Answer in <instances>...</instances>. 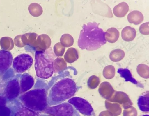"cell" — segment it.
<instances>
[{
    "mask_svg": "<svg viewBox=\"0 0 149 116\" xmlns=\"http://www.w3.org/2000/svg\"><path fill=\"white\" fill-rule=\"evenodd\" d=\"M99 24L94 22L83 25L77 42L78 46L80 49L94 50L106 43L105 32L99 27Z\"/></svg>",
    "mask_w": 149,
    "mask_h": 116,
    "instance_id": "obj_1",
    "label": "cell"
},
{
    "mask_svg": "<svg viewBox=\"0 0 149 116\" xmlns=\"http://www.w3.org/2000/svg\"><path fill=\"white\" fill-rule=\"evenodd\" d=\"M56 58L51 47L45 50L36 51L35 68L37 76L45 79L52 77L55 71L54 61Z\"/></svg>",
    "mask_w": 149,
    "mask_h": 116,
    "instance_id": "obj_2",
    "label": "cell"
},
{
    "mask_svg": "<svg viewBox=\"0 0 149 116\" xmlns=\"http://www.w3.org/2000/svg\"><path fill=\"white\" fill-rule=\"evenodd\" d=\"M75 82L70 78H65L56 82L52 87L49 101L52 104H58L72 97L77 90Z\"/></svg>",
    "mask_w": 149,
    "mask_h": 116,
    "instance_id": "obj_3",
    "label": "cell"
},
{
    "mask_svg": "<svg viewBox=\"0 0 149 116\" xmlns=\"http://www.w3.org/2000/svg\"><path fill=\"white\" fill-rule=\"evenodd\" d=\"M22 100L26 108L38 113L43 112L48 106L47 96L44 88L28 91L23 95Z\"/></svg>",
    "mask_w": 149,
    "mask_h": 116,
    "instance_id": "obj_4",
    "label": "cell"
},
{
    "mask_svg": "<svg viewBox=\"0 0 149 116\" xmlns=\"http://www.w3.org/2000/svg\"><path fill=\"white\" fill-rule=\"evenodd\" d=\"M43 112L52 116H80L74 107L68 102L47 106Z\"/></svg>",
    "mask_w": 149,
    "mask_h": 116,
    "instance_id": "obj_5",
    "label": "cell"
},
{
    "mask_svg": "<svg viewBox=\"0 0 149 116\" xmlns=\"http://www.w3.org/2000/svg\"><path fill=\"white\" fill-rule=\"evenodd\" d=\"M68 102L71 104L76 110L84 115L90 116L93 114V109L91 105L83 98L74 97L69 99Z\"/></svg>",
    "mask_w": 149,
    "mask_h": 116,
    "instance_id": "obj_6",
    "label": "cell"
},
{
    "mask_svg": "<svg viewBox=\"0 0 149 116\" xmlns=\"http://www.w3.org/2000/svg\"><path fill=\"white\" fill-rule=\"evenodd\" d=\"M32 57L29 55L23 53L20 54L14 59L13 68L19 72H24L29 69L33 63Z\"/></svg>",
    "mask_w": 149,
    "mask_h": 116,
    "instance_id": "obj_7",
    "label": "cell"
},
{
    "mask_svg": "<svg viewBox=\"0 0 149 116\" xmlns=\"http://www.w3.org/2000/svg\"><path fill=\"white\" fill-rule=\"evenodd\" d=\"M108 100L118 103L124 109L129 107L133 104L128 95L122 91H115L112 97Z\"/></svg>",
    "mask_w": 149,
    "mask_h": 116,
    "instance_id": "obj_8",
    "label": "cell"
},
{
    "mask_svg": "<svg viewBox=\"0 0 149 116\" xmlns=\"http://www.w3.org/2000/svg\"><path fill=\"white\" fill-rule=\"evenodd\" d=\"M13 59L12 55L10 52L0 50V71L8 69L11 66Z\"/></svg>",
    "mask_w": 149,
    "mask_h": 116,
    "instance_id": "obj_9",
    "label": "cell"
},
{
    "mask_svg": "<svg viewBox=\"0 0 149 116\" xmlns=\"http://www.w3.org/2000/svg\"><path fill=\"white\" fill-rule=\"evenodd\" d=\"M51 42V39L47 35L42 34L38 35L36 40L34 51L44 50L49 48Z\"/></svg>",
    "mask_w": 149,
    "mask_h": 116,
    "instance_id": "obj_10",
    "label": "cell"
},
{
    "mask_svg": "<svg viewBox=\"0 0 149 116\" xmlns=\"http://www.w3.org/2000/svg\"><path fill=\"white\" fill-rule=\"evenodd\" d=\"M98 92L102 97L109 100L112 97L115 91L110 83L104 81L100 85Z\"/></svg>",
    "mask_w": 149,
    "mask_h": 116,
    "instance_id": "obj_11",
    "label": "cell"
},
{
    "mask_svg": "<svg viewBox=\"0 0 149 116\" xmlns=\"http://www.w3.org/2000/svg\"><path fill=\"white\" fill-rule=\"evenodd\" d=\"M38 35L35 33H29L21 35V41L24 46L26 45L30 47L34 51L35 46Z\"/></svg>",
    "mask_w": 149,
    "mask_h": 116,
    "instance_id": "obj_12",
    "label": "cell"
},
{
    "mask_svg": "<svg viewBox=\"0 0 149 116\" xmlns=\"http://www.w3.org/2000/svg\"><path fill=\"white\" fill-rule=\"evenodd\" d=\"M19 87L18 82L13 81L9 83L6 89L7 97L9 99H12L17 97L19 93Z\"/></svg>",
    "mask_w": 149,
    "mask_h": 116,
    "instance_id": "obj_13",
    "label": "cell"
},
{
    "mask_svg": "<svg viewBox=\"0 0 149 116\" xmlns=\"http://www.w3.org/2000/svg\"><path fill=\"white\" fill-rule=\"evenodd\" d=\"M149 91L140 96L137 101L138 106L140 110L143 112L149 111Z\"/></svg>",
    "mask_w": 149,
    "mask_h": 116,
    "instance_id": "obj_14",
    "label": "cell"
},
{
    "mask_svg": "<svg viewBox=\"0 0 149 116\" xmlns=\"http://www.w3.org/2000/svg\"><path fill=\"white\" fill-rule=\"evenodd\" d=\"M129 7L126 2H123L116 5L113 9V12L117 17H121L125 16L129 11Z\"/></svg>",
    "mask_w": 149,
    "mask_h": 116,
    "instance_id": "obj_15",
    "label": "cell"
},
{
    "mask_svg": "<svg viewBox=\"0 0 149 116\" xmlns=\"http://www.w3.org/2000/svg\"><path fill=\"white\" fill-rule=\"evenodd\" d=\"M105 103L106 109L112 113L113 116H118L121 114L122 109L119 104L107 100L105 101Z\"/></svg>",
    "mask_w": 149,
    "mask_h": 116,
    "instance_id": "obj_16",
    "label": "cell"
},
{
    "mask_svg": "<svg viewBox=\"0 0 149 116\" xmlns=\"http://www.w3.org/2000/svg\"><path fill=\"white\" fill-rule=\"evenodd\" d=\"M127 20L131 23L138 25L142 23L144 19L142 13L138 10H134L130 12L127 15Z\"/></svg>",
    "mask_w": 149,
    "mask_h": 116,
    "instance_id": "obj_17",
    "label": "cell"
},
{
    "mask_svg": "<svg viewBox=\"0 0 149 116\" xmlns=\"http://www.w3.org/2000/svg\"><path fill=\"white\" fill-rule=\"evenodd\" d=\"M136 35L135 29L130 26L124 27L121 32V36L122 39L126 41H132L135 38Z\"/></svg>",
    "mask_w": 149,
    "mask_h": 116,
    "instance_id": "obj_18",
    "label": "cell"
},
{
    "mask_svg": "<svg viewBox=\"0 0 149 116\" xmlns=\"http://www.w3.org/2000/svg\"><path fill=\"white\" fill-rule=\"evenodd\" d=\"M119 35L118 30L115 28L112 27L108 29L105 32V38L108 42L114 43L117 41Z\"/></svg>",
    "mask_w": 149,
    "mask_h": 116,
    "instance_id": "obj_19",
    "label": "cell"
},
{
    "mask_svg": "<svg viewBox=\"0 0 149 116\" xmlns=\"http://www.w3.org/2000/svg\"><path fill=\"white\" fill-rule=\"evenodd\" d=\"M34 84V80L33 77L27 74L24 75L22 77L21 86L23 92L26 91L31 88Z\"/></svg>",
    "mask_w": 149,
    "mask_h": 116,
    "instance_id": "obj_20",
    "label": "cell"
},
{
    "mask_svg": "<svg viewBox=\"0 0 149 116\" xmlns=\"http://www.w3.org/2000/svg\"><path fill=\"white\" fill-rule=\"evenodd\" d=\"M64 57L67 62L72 63L78 59L79 55L78 51L74 48H70L67 50L64 55Z\"/></svg>",
    "mask_w": 149,
    "mask_h": 116,
    "instance_id": "obj_21",
    "label": "cell"
},
{
    "mask_svg": "<svg viewBox=\"0 0 149 116\" xmlns=\"http://www.w3.org/2000/svg\"><path fill=\"white\" fill-rule=\"evenodd\" d=\"M120 77L123 78L126 82H130L134 84H138L137 81L134 78L130 70L128 69L119 68L117 71Z\"/></svg>",
    "mask_w": 149,
    "mask_h": 116,
    "instance_id": "obj_22",
    "label": "cell"
},
{
    "mask_svg": "<svg viewBox=\"0 0 149 116\" xmlns=\"http://www.w3.org/2000/svg\"><path fill=\"white\" fill-rule=\"evenodd\" d=\"M0 44L3 50L8 51L12 50L14 46V43L12 39L9 37H2L0 39Z\"/></svg>",
    "mask_w": 149,
    "mask_h": 116,
    "instance_id": "obj_23",
    "label": "cell"
},
{
    "mask_svg": "<svg viewBox=\"0 0 149 116\" xmlns=\"http://www.w3.org/2000/svg\"><path fill=\"white\" fill-rule=\"evenodd\" d=\"M28 9L30 14L34 17H38L41 15L43 12L41 6L36 3H31L29 6Z\"/></svg>",
    "mask_w": 149,
    "mask_h": 116,
    "instance_id": "obj_24",
    "label": "cell"
},
{
    "mask_svg": "<svg viewBox=\"0 0 149 116\" xmlns=\"http://www.w3.org/2000/svg\"><path fill=\"white\" fill-rule=\"evenodd\" d=\"M125 56V53L123 50L117 49L111 51L109 55V58L112 61L117 62L122 59Z\"/></svg>",
    "mask_w": 149,
    "mask_h": 116,
    "instance_id": "obj_25",
    "label": "cell"
},
{
    "mask_svg": "<svg viewBox=\"0 0 149 116\" xmlns=\"http://www.w3.org/2000/svg\"><path fill=\"white\" fill-rule=\"evenodd\" d=\"M60 41L61 45L65 47H70L72 46L74 43L73 37L68 34H65L62 35Z\"/></svg>",
    "mask_w": 149,
    "mask_h": 116,
    "instance_id": "obj_26",
    "label": "cell"
},
{
    "mask_svg": "<svg viewBox=\"0 0 149 116\" xmlns=\"http://www.w3.org/2000/svg\"><path fill=\"white\" fill-rule=\"evenodd\" d=\"M136 70L139 75L142 77L148 79L149 77V68L148 66L141 64L138 65Z\"/></svg>",
    "mask_w": 149,
    "mask_h": 116,
    "instance_id": "obj_27",
    "label": "cell"
},
{
    "mask_svg": "<svg viewBox=\"0 0 149 116\" xmlns=\"http://www.w3.org/2000/svg\"><path fill=\"white\" fill-rule=\"evenodd\" d=\"M115 74V69L114 66L109 65L105 66L103 71V75L106 79H112Z\"/></svg>",
    "mask_w": 149,
    "mask_h": 116,
    "instance_id": "obj_28",
    "label": "cell"
},
{
    "mask_svg": "<svg viewBox=\"0 0 149 116\" xmlns=\"http://www.w3.org/2000/svg\"><path fill=\"white\" fill-rule=\"evenodd\" d=\"M100 82L99 78L95 75L91 76L89 78L88 81V86L91 89L96 88L99 85Z\"/></svg>",
    "mask_w": 149,
    "mask_h": 116,
    "instance_id": "obj_29",
    "label": "cell"
},
{
    "mask_svg": "<svg viewBox=\"0 0 149 116\" xmlns=\"http://www.w3.org/2000/svg\"><path fill=\"white\" fill-rule=\"evenodd\" d=\"M65 50V47L63 46L60 42L56 43L54 46L53 51L56 56H62Z\"/></svg>",
    "mask_w": 149,
    "mask_h": 116,
    "instance_id": "obj_30",
    "label": "cell"
},
{
    "mask_svg": "<svg viewBox=\"0 0 149 116\" xmlns=\"http://www.w3.org/2000/svg\"><path fill=\"white\" fill-rule=\"evenodd\" d=\"M137 112L134 107L130 106L123 111V116H137Z\"/></svg>",
    "mask_w": 149,
    "mask_h": 116,
    "instance_id": "obj_31",
    "label": "cell"
},
{
    "mask_svg": "<svg viewBox=\"0 0 149 116\" xmlns=\"http://www.w3.org/2000/svg\"><path fill=\"white\" fill-rule=\"evenodd\" d=\"M140 32L144 35H148L149 34V22L143 23L139 27Z\"/></svg>",
    "mask_w": 149,
    "mask_h": 116,
    "instance_id": "obj_32",
    "label": "cell"
},
{
    "mask_svg": "<svg viewBox=\"0 0 149 116\" xmlns=\"http://www.w3.org/2000/svg\"><path fill=\"white\" fill-rule=\"evenodd\" d=\"M21 35H18L16 36L14 39V42L15 45L18 47H24L21 41Z\"/></svg>",
    "mask_w": 149,
    "mask_h": 116,
    "instance_id": "obj_33",
    "label": "cell"
},
{
    "mask_svg": "<svg viewBox=\"0 0 149 116\" xmlns=\"http://www.w3.org/2000/svg\"><path fill=\"white\" fill-rule=\"evenodd\" d=\"M99 116H113L112 113L108 110H104L100 113Z\"/></svg>",
    "mask_w": 149,
    "mask_h": 116,
    "instance_id": "obj_34",
    "label": "cell"
},
{
    "mask_svg": "<svg viewBox=\"0 0 149 116\" xmlns=\"http://www.w3.org/2000/svg\"><path fill=\"white\" fill-rule=\"evenodd\" d=\"M141 116H149L148 115H143Z\"/></svg>",
    "mask_w": 149,
    "mask_h": 116,
    "instance_id": "obj_35",
    "label": "cell"
}]
</instances>
